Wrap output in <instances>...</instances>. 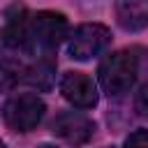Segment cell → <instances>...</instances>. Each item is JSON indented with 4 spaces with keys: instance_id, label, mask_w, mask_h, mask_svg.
Returning <instances> with one entry per match:
<instances>
[{
    "instance_id": "cell-1",
    "label": "cell",
    "mask_w": 148,
    "mask_h": 148,
    "mask_svg": "<svg viewBox=\"0 0 148 148\" xmlns=\"http://www.w3.org/2000/svg\"><path fill=\"white\" fill-rule=\"evenodd\" d=\"M69 23L67 16L60 12H37L30 16L28 23V42H25V53L32 58H46L51 56L58 44L67 37Z\"/></svg>"
},
{
    "instance_id": "cell-2",
    "label": "cell",
    "mask_w": 148,
    "mask_h": 148,
    "mask_svg": "<svg viewBox=\"0 0 148 148\" xmlns=\"http://www.w3.org/2000/svg\"><path fill=\"white\" fill-rule=\"evenodd\" d=\"M136 74H139V60L132 51H116V53H109L99 67H97V79H99V86L106 95L111 97H118L123 92H127L134 81H136Z\"/></svg>"
},
{
    "instance_id": "cell-3",
    "label": "cell",
    "mask_w": 148,
    "mask_h": 148,
    "mask_svg": "<svg viewBox=\"0 0 148 148\" xmlns=\"http://www.w3.org/2000/svg\"><path fill=\"white\" fill-rule=\"evenodd\" d=\"M44 111H46V104L42 97L32 95V92H21V95H14L5 102L2 118L9 130L23 134V132L35 130L42 123Z\"/></svg>"
},
{
    "instance_id": "cell-4",
    "label": "cell",
    "mask_w": 148,
    "mask_h": 148,
    "mask_svg": "<svg viewBox=\"0 0 148 148\" xmlns=\"http://www.w3.org/2000/svg\"><path fill=\"white\" fill-rule=\"evenodd\" d=\"M111 44V30L102 23H83L67 37V51L74 60H92Z\"/></svg>"
},
{
    "instance_id": "cell-5",
    "label": "cell",
    "mask_w": 148,
    "mask_h": 148,
    "mask_svg": "<svg viewBox=\"0 0 148 148\" xmlns=\"http://www.w3.org/2000/svg\"><path fill=\"white\" fill-rule=\"evenodd\" d=\"M51 132L58 139H62V141H67L72 146H83V143H88L92 139L95 123L88 116L79 113V111H62V113H58L53 118Z\"/></svg>"
},
{
    "instance_id": "cell-6",
    "label": "cell",
    "mask_w": 148,
    "mask_h": 148,
    "mask_svg": "<svg viewBox=\"0 0 148 148\" xmlns=\"http://www.w3.org/2000/svg\"><path fill=\"white\" fill-rule=\"evenodd\" d=\"M60 92L62 97L76 106V109H92L99 99L95 81L83 72H67L60 79Z\"/></svg>"
},
{
    "instance_id": "cell-7",
    "label": "cell",
    "mask_w": 148,
    "mask_h": 148,
    "mask_svg": "<svg viewBox=\"0 0 148 148\" xmlns=\"http://www.w3.org/2000/svg\"><path fill=\"white\" fill-rule=\"evenodd\" d=\"M116 18L130 32L148 28V0H116Z\"/></svg>"
},
{
    "instance_id": "cell-8",
    "label": "cell",
    "mask_w": 148,
    "mask_h": 148,
    "mask_svg": "<svg viewBox=\"0 0 148 148\" xmlns=\"http://www.w3.org/2000/svg\"><path fill=\"white\" fill-rule=\"evenodd\" d=\"M53 72H56V67H53L51 56H46V58H35L32 65H25V67H23L21 79L28 81L30 86L39 88V90H49L51 83H53Z\"/></svg>"
},
{
    "instance_id": "cell-9",
    "label": "cell",
    "mask_w": 148,
    "mask_h": 148,
    "mask_svg": "<svg viewBox=\"0 0 148 148\" xmlns=\"http://www.w3.org/2000/svg\"><path fill=\"white\" fill-rule=\"evenodd\" d=\"M125 148H148V130H134L127 134Z\"/></svg>"
},
{
    "instance_id": "cell-10",
    "label": "cell",
    "mask_w": 148,
    "mask_h": 148,
    "mask_svg": "<svg viewBox=\"0 0 148 148\" xmlns=\"http://www.w3.org/2000/svg\"><path fill=\"white\" fill-rule=\"evenodd\" d=\"M134 109L139 111V116H148V86H143V88L136 92Z\"/></svg>"
},
{
    "instance_id": "cell-11",
    "label": "cell",
    "mask_w": 148,
    "mask_h": 148,
    "mask_svg": "<svg viewBox=\"0 0 148 148\" xmlns=\"http://www.w3.org/2000/svg\"><path fill=\"white\" fill-rule=\"evenodd\" d=\"M39 148H56V146H51V143H42Z\"/></svg>"
},
{
    "instance_id": "cell-12",
    "label": "cell",
    "mask_w": 148,
    "mask_h": 148,
    "mask_svg": "<svg viewBox=\"0 0 148 148\" xmlns=\"http://www.w3.org/2000/svg\"><path fill=\"white\" fill-rule=\"evenodd\" d=\"M0 148H7V146H5V141H2V139H0Z\"/></svg>"
},
{
    "instance_id": "cell-13",
    "label": "cell",
    "mask_w": 148,
    "mask_h": 148,
    "mask_svg": "<svg viewBox=\"0 0 148 148\" xmlns=\"http://www.w3.org/2000/svg\"><path fill=\"white\" fill-rule=\"evenodd\" d=\"M0 44H2V30H0Z\"/></svg>"
}]
</instances>
